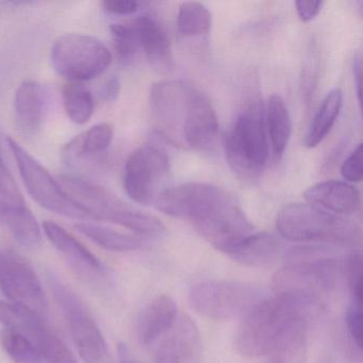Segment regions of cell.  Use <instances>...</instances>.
Instances as JSON below:
<instances>
[{
    "label": "cell",
    "mask_w": 363,
    "mask_h": 363,
    "mask_svg": "<svg viewBox=\"0 0 363 363\" xmlns=\"http://www.w3.org/2000/svg\"><path fill=\"white\" fill-rule=\"evenodd\" d=\"M157 133L178 147L203 152L216 143L218 121L211 101L182 80H162L150 91Z\"/></svg>",
    "instance_id": "cell-1"
},
{
    "label": "cell",
    "mask_w": 363,
    "mask_h": 363,
    "mask_svg": "<svg viewBox=\"0 0 363 363\" xmlns=\"http://www.w3.org/2000/svg\"><path fill=\"white\" fill-rule=\"evenodd\" d=\"M286 265L274 275L275 295L303 310L320 307L343 278L344 258L323 246H301L284 254Z\"/></svg>",
    "instance_id": "cell-2"
},
{
    "label": "cell",
    "mask_w": 363,
    "mask_h": 363,
    "mask_svg": "<svg viewBox=\"0 0 363 363\" xmlns=\"http://www.w3.org/2000/svg\"><path fill=\"white\" fill-rule=\"evenodd\" d=\"M305 310L284 297H264L244 315L238 329L235 346L246 358L273 354Z\"/></svg>",
    "instance_id": "cell-3"
},
{
    "label": "cell",
    "mask_w": 363,
    "mask_h": 363,
    "mask_svg": "<svg viewBox=\"0 0 363 363\" xmlns=\"http://www.w3.org/2000/svg\"><path fill=\"white\" fill-rule=\"evenodd\" d=\"M58 180L69 197L88 212L91 220L118 225L145 239L161 237L167 231L158 218L129 207L99 184L73 175H60Z\"/></svg>",
    "instance_id": "cell-4"
},
{
    "label": "cell",
    "mask_w": 363,
    "mask_h": 363,
    "mask_svg": "<svg viewBox=\"0 0 363 363\" xmlns=\"http://www.w3.org/2000/svg\"><path fill=\"white\" fill-rule=\"evenodd\" d=\"M188 220L208 243L227 255L256 233L233 195L216 186Z\"/></svg>",
    "instance_id": "cell-5"
},
{
    "label": "cell",
    "mask_w": 363,
    "mask_h": 363,
    "mask_svg": "<svg viewBox=\"0 0 363 363\" xmlns=\"http://www.w3.org/2000/svg\"><path fill=\"white\" fill-rule=\"evenodd\" d=\"M276 228L284 239L306 243L357 245L362 237L356 223L309 203L284 206L276 218Z\"/></svg>",
    "instance_id": "cell-6"
},
{
    "label": "cell",
    "mask_w": 363,
    "mask_h": 363,
    "mask_svg": "<svg viewBox=\"0 0 363 363\" xmlns=\"http://www.w3.org/2000/svg\"><path fill=\"white\" fill-rule=\"evenodd\" d=\"M269 142L262 106L254 103L235 118L224 137L227 162L244 179L258 177L269 159Z\"/></svg>",
    "instance_id": "cell-7"
},
{
    "label": "cell",
    "mask_w": 363,
    "mask_h": 363,
    "mask_svg": "<svg viewBox=\"0 0 363 363\" xmlns=\"http://www.w3.org/2000/svg\"><path fill=\"white\" fill-rule=\"evenodd\" d=\"M260 289L233 280H208L194 284L189 292L191 307L207 318L228 320L244 316L261 299Z\"/></svg>",
    "instance_id": "cell-8"
},
{
    "label": "cell",
    "mask_w": 363,
    "mask_h": 363,
    "mask_svg": "<svg viewBox=\"0 0 363 363\" xmlns=\"http://www.w3.org/2000/svg\"><path fill=\"white\" fill-rule=\"evenodd\" d=\"M7 145L13 155L21 177L30 196L44 209L76 220H91L88 212L69 197L58 179L16 140L7 138Z\"/></svg>",
    "instance_id": "cell-9"
},
{
    "label": "cell",
    "mask_w": 363,
    "mask_h": 363,
    "mask_svg": "<svg viewBox=\"0 0 363 363\" xmlns=\"http://www.w3.org/2000/svg\"><path fill=\"white\" fill-rule=\"evenodd\" d=\"M55 69L69 82H88L107 71L112 62L109 48L96 38L80 33L61 35L52 48Z\"/></svg>",
    "instance_id": "cell-10"
},
{
    "label": "cell",
    "mask_w": 363,
    "mask_h": 363,
    "mask_svg": "<svg viewBox=\"0 0 363 363\" xmlns=\"http://www.w3.org/2000/svg\"><path fill=\"white\" fill-rule=\"evenodd\" d=\"M50 284L82 360L86 363H111L107 342L84 303L55 276H50Z\"/></svg>",
    "instance_id": "cell-11"
},
{
    "label": "cell",
    "mask_w": 363,
    "mask_h": 363,
    "mask_svg": "<svg viewBox=\"0 0 363 363\" xmlns=\"http://www.w3.org/2000/svg\"><path fill=\"white\" fill-rule=\"evenodd\" d=\"M0 323L24 335L48 363H77L67 344L46 324L43 316L29 308L0 301Z\"/></svg>",
    "instance_id": "cell-12"
},
{
    "label": "cell",
    "mask_w": 363,
    "mask_h": 363,
    "mask_svg": "<svg viewBox=\"0 0 363 363\" xmlns=\"http://www.w3.org/2000/svg\"><path fill=\"white\" fill-rule=\"evenodd\" d=\"M169 173V160L164 150L144 145L133 152L125 167L124 188L135 203H155L159 190Z\"/></svg>",
    "instance_id": "cell-13"
},
{
    "label": "cell",
    "mask_w": 363,
    "mask_h": 363,
    "mask_svg": "<svg viewBox=\"0 0 363 363\" xmlns=\"http://www.w3.org/2000/svg\"><path fill=\"white\" fill-rule=\"evenodd\" d=\"M0 290L11 303L29 308L42 316L48 312V301L37 273L16 252H3Z\"/></svg>",
    "instance_id": "cell-14"
},
{
    "label": "cell",
    "mask_w": 363,
    "mask_h": 363,
    "mask_svg": "<svg viewBox=\"0 0 363 363\" xmlns=\"http://www.w3.org/2000/svg\"><path fill=\"white\" fill-rule=\"evenodd\" d=\"M152 346L155 363L201 362V333L194 320L186 314L178 315L173 326Z\"/></svg>",
    "instance_id": "cell-15"
},
{
    "label": "cell",
    "mask_w": 363,
    "mask_h": 363,
    "mask_svg": "<svg viewBox=\"0 0 363 363\" xmlns=\"http://www.w3.org/2000/svg\"><path fill=\"white\" fill-rule=\"evenodd\" d=\"M306 201L326 211L350 214L360 206V193L352 184L339 180L318 182L303 193Z\"/></svg>",
    "instance_id": "cell-16"
},
{
    "label": "cell",
    "mask_w": 363,
    "mask_h": 363,
    "mask_svg": "<svg viewBox=\"0 0 363 363\" xmlns=\"http://www.w3.org/2000/svg\"><path fill=\"white\" fill-rule=\"evenodd\" d=\"M177 316L176 301L169 295H157L140 314L137 325L139 341L143 345L152 346L173 326Z\"/></svg>",
    "instance_id": "cell-17"
},
{
    "label": "cell",
    "mask_w": 363,
    "mask_h": 363,
    "mask_svg": "<svg viewBox=\"0 0 363 363\" xmlns=\"http://www.w3.org/2000/svg\"><path fill=\"white\" fill-rule=\"evenodd\" d=\"M43 230L48 241L65 256L74 269L90 274H101L105 271L101 260L60 225L46 220L43 224Z\"/></svg>",
    "instance_id": "cell-18"
},
{
    "label": "cell",
    "mask_w": 363,
    "mask_h": 363,
    "mask_svg": "<svg viewBox=\"0 0 363 363\" xmlns=\"http://www.w3.org/2000/svg\"><path fill=\"white\" fill-rule=\"evenodd\" d=\"M18 128L26 135H37L43 123L45 97L41 84L28 80L20 84L14 96Z\"/></svg>",
    "instance_id": "cell-19"
},
{
    "label": "cell",
    "mask_w": 363,
    "mask_h": 363,
    "mask_svg": "<svg viewBox=\"0 0 363 363\" xmlns=\"http://www.w3.org/2000/svg\"><path fill=\"white\" fill-rule=\"evenodd\" d=\"M284 250V243L275 235L255 233L229 256L246 267H259L275 262Z\"/></svg>",
    "instance_id": "cell-20"
},
{
    "label": "cell",
    "mask_w": 363,
    "mask_h": 363,
    "mask_svg": "<svg viewBox=\"0 0 363 363\" xmlns=\"http://www.w3.org/2000/svg\"><path fill=\"white\" fill-rule=\"evenodd\" d=\"M133 22L141 50L148 60L152 65H167L172 60L171 41L162 25L150 16H139Z\"/></svg>",
    "instance_id": "cell-21"
},
{
    "label": "cell",
    "mask_w": 363,
    "mask_h": 363,
    "mask_svg": "<svg viewBox=\"0 0 363 363\" xmlns=\"http://www.w3.org/2000/svg\"><path fill=\"white\" fill-rule=\"evenodd\" d=\"M265 126L274 154L282 156L292 135V120L286 101L279 95H272L267 101Z\"/></svg>",
    "instance_id": "cell-22"
},
{
    "label": "cell",
    "mask_w": 363,
    "mask_h": 363,
    "mask_svg": "<svg viewBox=\"0 0 363 363\" xmlns=\"http://www.w3.org/2000/svg\"><path fill=\"white\" fill-rule=\"evenodd\" d=\"M75 228L97 245L112 252H133L143 247L146 242L145 238L135 233H123L92 223H78Z\"/></svg>",
    "instance_id": "cell-23"
},
{
    "label": "cell",
    "mask_w": 363,
    "mask_h": 363,
    "mask_svg": "<svg viewBox=\"0 0 363 363\" xmlns=\"http://www.w3.org/2000/svg\"><path fill=\"white\" fill-rule=\"evenodd\" d=\"M342 106H343L342 91L340 89H333L323 99L318 112L314 116L311 126L303 141L306 147H316L326 139L339 118Z\"/></svg>",
    "instance_id": "cell-24"
},
{
    "label": "cell",
    "mask_w": 363,
    "mask_h": 363,
    "mask_svg": "<svg viewBox=\"0 0 363 363\" xmlns=\"http://www.w3.org/2000/svg\"><path fill=\"white\" fill-rule=\"evenodd\" d=\"M113 140V127L101 123L74 138L63 148V156L69 160H76L86 156H94L106 152Z\"/></svg>",
    "instance_id": "cell-25"
},
{
    "label": "cell",
    "mask_w": 363,
    "mask_h": 363,
    "mask_svg": "<svg viewBox=\"0 0 363 363\" xmlns=\"http://www.w3.org/2000/svg\"><path fill=\"white\" fill-rule=\"evenodd\" d=\"M63 105L72 122L86 124L94 113V99L88 88L79 82H67L63 88Z\"/></svg>",
    "instance_id": "cell-26"
},
{
    "label": "cell",
    "mask_w": 363,
    "mask_h": 363,
    "mask_svg": "<svg viewBox=\"0 0 363 363\" xmlns=\"http://www.w3.org/2000/svg\"><path fill=\"white\" fill-rule=\"evenodd\" d=\"M177 26L180 35L184 38L207 35L211 30V13L203 4L195 1L182 4L178 10Z\"/></svg>",
    "instance_id": "cell-27"
},
{
    "label": "cell",
    "mask_w": 363,
    "mask_h": 363,
    "mask_svg": "<svg viewBox=\"0 0 363 363\" xmlns=\"http://www.w3.org/2000/svg\"><path fill=\"white\" fill-rule=\"evenodd\" d=\"M27 208L16 179L0 156V220Z\"/></svg>",
    "instance_id": "cell-28"
},
{
    "label": "cell",
    "mask_w": 363,
    "mask_h": 363,
    "mask_svg": "<svg viewBox=\"0 0 363 363\" xmlns=\"http://www.w3.org/2000/svg\"><path fill=\"white\" fill-rule=\"evenodd\" d=\"M0 342L4 350L14 362L40 363L41 361L33 344L14 329H4L0 333Z\"/></svg>",
    "instance_id": "cell-29"
},
{
    "label": "cell",
    "mask_w": 363,
    "mask_h": 363,
    "mask_svg": "<svg viewBox=\"0 0 363 363\" xmlns=\"http://www.w3.org/2000/svg\"><path fill=\"white\" fill-rule=\"evenodd\" d=\"M114 50L120 61L128 63L133 60L141 50L139 38L133 21L126 23H118L110 27Z\"/></svg>",
    "instance_id": "cell-30"
},
{
    "label": "cell",
    "mask_w": 363,
    "mask_h": 363,
    "mask_svg": "<svg viewBox=\"0 0 363 363\" xmlns=\"http://www.w3.org/2000/svg\"><path fill=\"white\" fill-rule=\"evenodd\" d=\"M362 256L352 252L344 257L343 278L350 293V299L362 301Z\"/></svg>",
    "instance_id": "cell-31"
},
{
    "label": "cell",
    "mask_w": 363,
    "mask_h": 363,
    "mask_svg": "<svg viewBox=\"0 0 363 363\" xmlns=\"http://www.w3.org/2000/svg\"><path fill=\"white\" fill-rule=\"evenodd\" d=\"M344 320H345L346 329L352 344L361 350L363 340L362 301L350 299L346 308Z\"/></svg>",
    "instance_id": "cell-32"
},
{
    "label": "cell",
    "mask_w": 363,
    "mask_h": 363,
    "mask_svg": "<svg viewBox=\"0 0 363 363\" xmlns=\"http://www.w3.org/2000/svg\"><path fill=\"white\" fill-rule=\"evenodd\" d=\"M341 175L350 182H360L363 177V145L359 144L341 167Z\"/></svg>",
    "instance_id": "cell-33"
},
{
    "label": "cell",
    "mask_w": 363,
    "mask_h": 363,
    "mask_svg": "<svg viewBox=\"0 0 363 363\" xmlns=\"http://www.w3.org/2000/svg\"><path fill=\"white\" fill-rule=\"evenodd\" d=\"M324 1L320 0H299L295 3L297 16L303 23L311 22L322 11Z\"/></svg>",
    "instance_id": "cell-34"
},
{
    "label": "cell",
    "mask_w": 363,
    "mask_h": 363,
    "mask_svg": "<svg viewBox=\"0 0 363 363\" xmlns=\"http://www.w3.org/2000/svg\"><path fill=\"white\" fill-rule=\"evenodd\" d=\"M104 9L116 16H130L139 10L140 4L135 0H105Z\"/></svg>",
    "instance_id": "cell-35"
},
{
    "label": "cell",
    "mask_w": 363,
    "mask_h": 363,
    "mask_svg": "<svg viewBox=\"0 0 363 363\" xmlns=\"http://www.w3.org/2000/svg\"><path fill=\"white\" fill-rule=\"evenodd\" d=\"M121 84L118 78H111L106 82L101 91V96L105 101H114L120 94Z\"/></svg>",
    "instance_id": "cell-36"
},
{
    "label": "cell",
    "mask_w": 363,
    "mask_h": 363,
    "mask_svg": "<svg viewBox=\"0 0 363 363\" xmlns=\"http://www.w3.org/2000/svg\"><path fill=\"white\" fill-rule=\"evenodd\" d=\"M354 84L357 86L359 104H361V89H362V62H361V57H359L354 61Z\"/></svg>",
    "instance_id": "cell-37"
},
{
    "label": "cell",
    "mask_w": 363,
    "mask_h": 363,
    "mask_svg": "<svg viewBox=\"0 0 363 363\" xmlns=\"http://www.w3.org/2000/svg\"><path fill=\"white\" fill-rule=\"evenodd\" d=\"M118 357H120V363H143L135 359L131 354L130 350L124 344L118 346Z\"/></svg>",
    "instance_id": "cell-38"
},
{
    "label": "cell",
    "mask_w": 363,
    "mask_h": 363,
    "mask_svg": "<svg viewBox=\"0 0 363 363\" xmlns=\"http://www.w3.org/2000/svg\"><path fill=\"white\" fill-rule=\"evenodd\" d=\"M318 363H333V360L330 354H323L318 359Z\"/></svg>",
    "instance_id": "cell-39"
},
{
    "label": "cell",
    "mask_w": 363,
    "mask_h": 363,
    "mask_svg": "<svg viewBox=\"0 0 363 363\" xmlns=\"http://www.w3.org/2000/svg\"><path fill=\"white\" fill-rule=\"evenodd\" d=\"M1 257H3V252L0 250V260H1Z\"/></svg>",
    "instance_id": "cell-40"
}]
</instances>
